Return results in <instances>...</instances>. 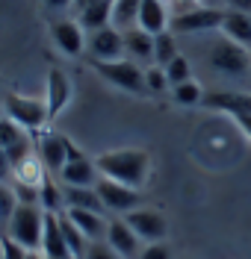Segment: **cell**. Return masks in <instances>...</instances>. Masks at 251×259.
<instances>
[{"instance_id":"obj_7","label":"cell","mask_w":251,"mask_h":259,"mask_svg":"<svg viewBox=\"0 0 251 259\" xmlns=\"http://www.w3.org/2000/svg\"><path fill=\"white\" fill-rule=\"evenodd\" d=\"M95 189H98V194H100V200H103V206H106V212H116V215H121V218H124L127 212L139 209V203H142L139 189H130V186L116 183V180L100 177Z\"/></svg>"},{"instance_id":"obj_21","label":"cell","mask_w":251,"mask_h":259,"mask_svg":"<svg viewBox=\"0 0 251 259\" xmlns=\"http://www.w3.org/2000/svg\"><path fill=\"white\" fill-rule=\"evenodd\" d=\"M124 53L133 62H154V35L139 27L124 30Z\"/></svg>"},{"instance_id":"obj_18","label":"cell","mask_w":251,"mask_h":259,"mask_svg":"<svg viewBox=\"0 0 251 259\" xmlns=\"http://www.w3.org/2000/svg\"><path fill=\"white\" fill-rule=\"evenodd\" d=\"M168 9L163 0H142V6H139V21H136V27L139 30L151 32V35H160V32L168 30Z\"/></svg>"},{"instance_id":"obj_10","label":"cell","mask_w":251,"mask_h":259,"mask_svg":"<svg viewBox=\"0 0 251 259\" xmlns=\"http://www.w3.org/2000/svg\"><path fill=\"white\" fill-rule=\"evenodd\" d=\"M89 59H100V62L124 59V32L116 30L113 24L103 30H95L89 35Z\"/></svg>"},{"instance_id":"obj_25","label":"cell","mask_w":251,"mask_h":259,"mask_svg":"<svg viewBox=\"0 0 251 259\" xmlns=\"http://www.w3.org/2000/svg\"><path fill=\"white\" fill-rule=\"evenodd\" d=\"M59 221H62V233H65V244H68V250H71V259H83L92 242L74 227V221L68 218L65 212H59Z\"/></svg>"},{"instance_id":"obj_39","label":"cell","mask_w":251,"mask_h":259,"mask_svg":"<svg viewBox=\"0 0 251 259\" xmlns=\"http://www.w3.org/2000/svg\"><path fill=\"white\" fill-rule=\"evenodd\" d=\"M236 124H239V130H242V133H245V136L251 139V115H242V118H236Z\"/></svg>"},{"instance_id":"obj_29","label":"cell","mask_w":251,"mask_h":259,"mask_svg":"<svg viewBox=\"0 0 251 259\" xmlns=\"http://www.w3.org/2000/svg\"><path fill=\"white\" fill-rule=\"evenodd\" d=\"M15 209H18V197H15L12 183H0V221H3V227L9 224Z\"/></svg>"},{"instance_id":"obj_3","label":"cell","mask_w":251,"mask_h":259,"mask_svg":"<svg viewBox=\"0 0 251 259\" xmlns=\"http://www.w3.org/2000/svg\"><path fill=\"white\" fill-rule=\"evenodd\" d=\"M3 109H6V118H12L15 124L39 136L45 127H50V115H48V103L39 100V97H24V95H15L9 92L6 100H3Z\"/></svg>"},{"instance_id":"obj_31","label":"cell","mask_w":251,"mask_h":259,"mask_svg":"<svg viewBox=\"0 0 251 259\" xmlns=\"http://www.w3.org/2000/svg\"><path fill=\"white\" fill-rule=\"evenodd\" d=\"M145 85H148V92H154V95H160V92H166L168 85V74L166 68H160V65H151V68H145Z\"/></svg>"},{"instance_id":"obj_44","label":"cell","mask_w":251,"mask_h":259,"mask_svg":"<svg viewBox=\"0 0 251 259\" xmlns=\"http://www.w3.org/2000/svg\"><path fill=\"white\" fill-rule=\"evenodd\" d=\"M0 259H3V236H0Z\"/></svg>"},{"instance_id":"obj_4","label":"cell","mask_w":251,"mask_h":259,"mask_svg":"<svg viewBox=\"0 0 251 259\" xmlns=\"http://www.w3.org/2000/svg\"><path fill=\"white\" fill-rule=\"evenodd\" d=\"M89 65H92L110 85H116L121 92H130V95H145V92H148V85H145V71H142L139 62H133V59H116V62L89 59Z\"/></svg>"},{"instance_id":"obj_20","label":"cell","mask_w":251,"mask_h":259,"mask_svg":"<svg viewBox=\"0 0 251 259\" xmlns=\"http://www.w3.org/2000/svg\"><path fill=\"white\" fill-rule=\"evenodd\" d=\"M222 32H225V38H231V41H236V45H242L245 50H251V15L248 12L225 9Z\"/></svg>"},{"instance_id":"obj_30","label":"cell","mask_w":251,"mask_h":259,"mask_svg":"<svg viewBox=\"0 0 251 259\" xmlns=\"http://www.w3.org/2000/svg\"><path fill=\"white\" fill-rule=\"evenodd\" d=\"M166 74H168L171 89H174V85H181V82H186V80H192V68H189V62H186L184 56L171 59V62L166 65Z\"/></svg>"},{"instance_id":"obj_37","label":"cell","mask_w":251,"mask_h":259,"mask_svg":"<svg viewBox=\"0 0 251 259\" xmlns=\"http://www.w3.org/2000/svg\"><path fill=\"white\" fill-rule=\"evenodd\" d=\"M225 9H234V12H248V15H251V0H225Z\"/></svg>"},{"instance_id":"obj_2","label":"cell","mask_w":251,"mask_h":259,"mask_svg":"<svg viewBox=\"0 0 251 259\" xmlns=\"http://www.w3.org/2000/svg\"><path fill=\"white\" fill-rule=\"evenodd\" d=\"M6 236L18 242L24 250H42V236H45V209L33 206V203H18L12 212L9 224H6Z\"/></svg>"},{"instance_id":"obj_35","label":"cell","mask_w":251,"mask_h":259,"mask_svg":"<svg viewBox=\"0 0 251 259\" xmlns=\"http://www.w3.org/2000/svg\"><path fill=\"white\" fill-rule=\"evenodd\" d=\"M27 253L30 250H24L18 242H12L6 233H3V259H27Z\"/></svg>"},{"instance_id":"obj_38","label":"cell","mask_w":251,"mask_h":259,"mask_svg":"<svg viewBox=\"0 0 251 259\" xmlns=\"http://www.w3.org/2000/svg\"><path fill=\"white\" fill-rule=\"evenodd\" d=\"M45 6L53 12H62V9H74V0H45Z\"/></svg>"},{"instance_id":"obj_36","label":"cell","mask_w":251,"mask_h":259,"mask_svg":"<svg viewBox=\"0 0 251 259\" xmlns=\"http://www.w3.org/2000/svg\"><path fill=\"white\" fill-rule=\"evenodd\" d=\"M12 177H15V168H12V162L6 156V150L0 147V183H9Z\"/></svg>"},{"instance_id":"obj_19","label":"cell","mask_w":251,"mask_h":259,"mask_svg":"<svg viewBox=\"0 0 251 259\" xmlns=\"http://www.w3.org/2000/svg\"><path fill=\"white\" fill-rule=\"evenodd\" d=\"M65 194V209H89V212H100L106 215V206L100 200L98 189H86V186H62Z\"/></svg>"},{"instance_id":"obj_45","label":"cell","mask_w":251,"mask_h":259,"mask_svg":"<svg viewBox=\"0 0 251 259\" xmlns=\"http://www.w3.org/2000/svg\"><path fill=\"white\" fill-rule=\"evenodd\" d=\"M3 233H6V227H3V221H0V236H3Z\"/></svg>"},{"instance_id":"obj_43","label":"cell","mask_w":251,"mask_h":259,"mask_svg":"<svg viewBox=\"0 0 251 259\" xmlns=\"http://www.w3.org/2000/svg\"><path fill=\"white\" fill-rule=\"evenodd\" d=\"M3 118H6V109H3V103H0V121H3Z\"/></svg>"},{"instance_id":"obj_16","label":"cell","mask_w":251,"mask_h":259,"mask_svg":"<svg viewBox=\"0 0 251 259\" xmlns=\"http://www.w3.org/2000/svg\"><path fill=\"white\" fill-rule=\"evenodd\" d=\"M204 109H213V112H228L234 118L251 115V95H236V92H213V95H204Z\"/></svg>"},{"instance_id":"obj_17","label":"cell","mask_w":251,"mask_h":259,"mask_svg":"<svg viewBox=\"0 0 251 259\" xmlns=\"http://www.w3.org/2000/svg\"><path fill=\"white\" fill-rule=\"evenodd\" d=\"M65 215L74 221V227L83 233L89 242H103L106 239V227H110V218L106 215L89 212V209H65Z\"/></svg>"},{"instance_id":"obj_41","label":"cell","mask_w":251,"mask_h":259,"mask_svg":"<svg viewBox=\"0 0 251 259\" xmlns=\"http://www.w3.org/2000/svg\"><path fill=\"white\" fill-rule=\"evenodd\" d=\"M92 3H98V0H74V9L80 12V9H86V6H92Z\"/></svg>"},{"instance_id":"obj_24","label":"cell","mask_w":251,"mask_h":259,"mask_svg":"<svg viewBox=\"0 0 251 259\" xmlns=\"http://www.w3.org/2000/svg\"><path fill=\"white\" fill-rule=\"evenodd\" d=\"M139 6L142 0H113V27L116 30H130L139 21Z\"/></svg>"},{"instance_id":"obj_34","label":"cell","mask_w":251,"mask_h":259,"mask_svg":"<svg viewBox=\"0 0 251 259\" xmlns=\"http://www.w3.org/2000/svg\"><path fill=\"white\" fill-rule=\"evenodd\" d=\"M83 259H121V256H118V253L106 242H92Z\"/></svg>"},{"instance_id":"obj_9","label":"cell","mask_w":251,"mask_h":259,"mask_svg":"<svg viewBox=\"0 0 251 259\" xmlns=\"http://www.w3.org/2000/svg\"><path fill=\"white\" fill-rule=\"evenodd\" d=\"M124 221L133 227V233L142 239V242H163L168 236V221L163 212L148 209V206H139V209L127 212Z\"/></svg>"},{"instance_id":"obj_1","label":"cell","mask_w":251,"mask_h":259,"mask_svg":"<svg viewBox=\"0 0 251 259\" xmlns=\"http://www.w3.org/2000/svg\"><path fill=\"white\" fill-rule=\"evenodd\" d=\"M95 165H98L100 177L124 183L130 189H142L151 174V153L148 150H139V147L106 150V153H100L95 159Z\"/></svg>"},{"instance_id":"obj_12","label":"cell","mask_w":251,"mask_h":259,"mask_svg":"<svg viewBox=\"0 0 251 259\" xmlns=\"http://www.w3.org/2000/svg\"><path fill=\"white\" fill-rule=\"evenodd\" d=\"M68 142H71V139L59 136V133H42V136L35 139L39 159L48 168V174H53V177H59V171L65 168V162H68Z\"/></svg>"},{"instance_id":"obj_22","label":"cell","mask_w":251,"mask_h":259,"mask_svg":"<svg viewBox=\"0 0 251 259\" xmlns=\"http://www.w3.org/2000/svg\"><path fill=\"white\" fill-rule=\"evenodd\" d=\"M77 24L89 32L110 27V24H113V0H98V3L80 9V12H77Z\"/></svg>"},{"instance_id":"obj_15","label":"cell","mask_w":251,"mask_h":259,"mask_svg":"<svg viewBox=\"0 0 251 259\" xmlns=\"http://www.w3.org/2000/svg\"><path fill=\"white\" fill-rule=\"evenodd\" d=\"M68 100H71V80H68V74L59 71V68H50L48 71V95H45L50 124H53V118L68 106Z\"/></svg>"},{"instance_id":"obj_33","label":"cell","mask_w":251,"mask_h":259,"mask_svg":"<svg viewBox=\"0 0 251 259\" xmlns=\"http://www.w3.org/2000/svg\"><path fill=\"white\" fill-rule=\"evenodd\" d=\"M139 259H171V247L166 242H148L142 247Z\"/></svg>"},{"instance_id":"obj_40","label":"cell","mask_w":251,"mask_h":259,"mask_svg":"<svg viewBox=\"0 0 251 259\" xmlns=\"http://www.w3.org/2000/svg\"><path fill=\"white\" fill-rule=\"evenodd\" d=\"M198 6H207V9H225V0H195Z\"/></svg>"},{"instance_id":"obj_8","label":"cell","mask_w":251,"mask_h":259,"mask_svg":"<svg viewBox=\"0 0 251 259\" xmlns=\"http://www.w3.org/2000/svg\"><path fill=\"white\" fill-rule=\"evenodd\" d=\"M225 9H207V6H192L186 12H177L171 18V32H210L222 30Z\"/></svg>"},{"instance_id":"obj_32","label":"cell","mask_w":251,"mask_h":259,"mask_svg":"<svg viewBox=\"0 0 251 259\" xmlns=\"http://www.w3.org/2000/svg\"><path fill=\"white\" fill-rule=\"evenodd\" d=\"M12 189H15V197L18 203H33V206H42L39 203V186H27V183H12Z\"/></svg>"},{"instance_id":"obj_13","label":"cell","mask_w":251,"mask_h":259,"mask_svg":"<svg viewBox=\"0 0 251 259\" xmlns=\"http://www.w3.org/2000/svg\"><path fill=\"white\" fill-rule=\"evenodd\" d=\"M50 35H53V45L62 50L65 56H80L86 48V35H83V27L77 21H53L50 24Z\"/></svg>"},{"instance_id":"obj_14","label":"cell","mask_w":251,"mask_h":259,"mask_svg":"<svg viewBox=\"0 0 251 259\" xmlns=\"http://www.w3.org/2000/svg\"><path fill=\"white\" fill-rule=\"evenodd\" d=\"M42 253L48 259H71V250L65 244L59 212H45V236H42Z\"/></svg>"},{"instance_id":"obj_27","label":"cell","mask_w":251,"mask_h":259,"mask_svg":"<svg viewBox=\"0 0 251 259\" xmlns=\"http://www.w3.org/2000/svg\"><path fill=\"white\" fill-rule=\"evenodd\" d=\"M174 100L181 103V106H201L204 103V89H201L195 80H186L181 85H174Z\"/></svg>"},{"instance_id":"obj_42","label":"cell","mask_w":251,"mask_h":259,"mask_svg":"<svg viewBox=\"0 0 251 259\" xmlns=\"http://www.w3.org/2000/svg\"><path fill=\"white\" fill-rule=\"evenodd\" d=\"M27 259H48V256H45L42 250H30V253H27Z\"/></svg>"},{"instance_id":"obj_6","label":"cell","mask_w":251,"mask_h":259,"mask_svg":"<svg viewBox=\"0 0 251 259\" xmlns=\"http://www.w3.org/2000/svg\"><path fill=\"white\" fill-rule=\"evenodd\" d=\"M210 65L216 68L219 74H228V77L245 74L251 68V50H245L242 45H236L231 38H222L210 50Z\"/></svg>"},{"instance_id":"obj_28","label":"cell","mask_w":251,"mask_h":259,"mask_svg":"<svg viewBox=\"0 0 251 259\" xmlns=\"http://www.w3.org/2000/svg\"><path fill=\"white\" fill-rule=\"evenodd\" d=\"M21 139H27V130L21 127V124H15L12 118H3V121H0V147L9 150V147L18 145Z\"/></svg>"},{"instance_id":"obj_26","label":"cell","mask_w":251,"mask_h":259,"mask_svg":"<svg viewBox=\"0 0 251 259\" xmlns=\"http://www.w3.org/2000/svg\"><path fill=\"white\" fill-rule=\"evenodd\" d=\"M181 53H177V45H174V35L171 30L160 32V35H154V65H160V68H166L171 59H177Z\"/></svg>"},{"instance_id":"obj_5","label":"cell","mask_w":251,"mask_h":259,"mask_svg":"<svg viewBox=\"0 0 251 259\" xmlns=\"http://www.w3.org/2000/svg\"><path fill=\"white\" fill-rule=\"evenodd\" d=\"M59 180H62V186L95 189L100 180V171H98V165H95V159H89L74 142H68V162H65V168L59 171Z\"/></svg>"},{"instance_id":"obj_23","label":"cell","mask_w":251,"mask_h":259,"mask_svg":"<svg viewBox=\"0 0 251 259\" xmlns=\"http://www.w3.org/2000/svg\"><path fill=\"white\" fill-rule=\"evenodd\" d=\"M39 203H42L45 212H65V194H62V186H56L53 174H45V180H42Z\"/></svg>"},{"instance_id":"obj_11","label":"cell","mask_w":251,"mask_h":259,"mask_svg":"<svg viewBox=\"0 0 251 259\" xmlns=\"http://www.w3.org/2000/svg\"><path fill=\"white\" fill-rule=\"evenodd\" d=\"M103 242L110 244L121 259H139L142 253V239L133 233V227L127 224L124 218H110V227H106V239Z\"/></svg>"}]
</instances>
